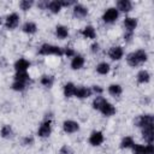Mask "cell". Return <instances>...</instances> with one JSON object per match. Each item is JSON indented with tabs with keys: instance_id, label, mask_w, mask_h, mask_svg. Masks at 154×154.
<instances>
[{
	"instance_id": "cell-1",
	"label": "cell",
	"mask_w": 154,
	"mask_h": 154,
	"mask_svg": "<svg viewBox=\"0 0 154 154\" xmlns=\"http://www.w3.org/2000/svg\"><path fill=\"white\" fill-rule=\"evenodd\" d=\"M38 54L40 55H55V57H61L64 55V48L59 46H54L51 43H43L38 48Z\"/></svg>"
},
{
	"instance_id": "cell-2",
	"label": "cell",
	"mask_w": 154,
	"mask_h": 154,
	"mask_svg": "<svg viewBox=\"0 0 154 154\" xmlns=\"http://www.w3.org/2000/svg\"><path fill=\"white\" fill-rule=\"evenodd\" d=\"M118 17H119V11H118L116 7H109V8H107V10L103 12V14H102V20H103L105 23H107V24H112V23L117 22Z\"/></svg>"
},
{
	"instance_id": "cell-3",
	"label": "cell",
	"mask_w": 154,
	"mask_h": 154,
	"mask_svg": "<svg viewBox=\"0 0 154 154\" xmlns=\"http://www.w3.org/2000/svg\"><path fill=\"white\" fill-rule=\"evenodd\" d=\"M52 134V122L49 119L45 120L41 123L38 130H37V136L41 138H47Z\"/></svg>"
},
{
	"instance_id": "cell-4",
	"label": "cell",
	"mask_w": 154,
	"mask_h": 154,
	"mask_svg": "<svg viewBox=\"0 0 154 154\" xmlns=\"http://www.w3.org/2000/svg\"><path fill=\"white\" fill-rule=\"evenodd\" d=\"M108 57L114 60V61H119L123 57H124V49L122 46H112L108 49Z\"/></svg>"
},
{
	"instance_id": "cell-5",
	"label": "cell",
	"mask_w": 154,
	"mask_h": 154,
	"mask_svg": "<svg viewBox=\"0 0 154 154\" xmlns=\"http://www.w3.org/2000/svg\"><path fill=\"white\" fill-rule=\"evenodd\" d=\"M105 141V137H103V134L99 130H95L90 134L89 136V143L93 146V147H97V146H101Z\"/></svg>"
},
{
	"instance_id": "cell-6",
	"label": "cell",
	"mask_w": 154,
	"mask_h": 154,
	"mask_svg": "<svg viewBox=\"0 0 154 154\" xmlns=\"http://www.w3.org/2000/svg\"><path fill=\"white\" fill-rule=\"evenodd\" d=\"M19 24V16L17 13H10L5 19V26L8 30H13Z\"/></svg>"
},
{
	"instance_id": "cell-7",
	"label": "cell",
	"mask_w": 154,
	"mask_h": 154,
	"mask_svg": "<svg viewBox=\"0 0 154 154\" xmlns=\"http://www.w3.org/2000/svg\"><path fill=\"white\" fill-rule=\"evenodd\" d=\"M153 124H154V118L152 114H142L136 119V125L140 126L141 129L146 126H152Z\"/></svg>"
},
{
	"instance_id": "cell-8",
	"label": "cell",
	"mask_w": 154,
	"mask_h": 154,
	"mask_svg": "<svg viewBox=\"0 0 154 154\" xmlns=\"http://www.w3.org/2000/svg\"><path fill=\"white\" fill-rule=\"evenodd\" d=\"M63 130H64L65 134H75L79 130V124L75 120L67 119L63 123Z\"/></svg>"
},
{
	"instance_id": "cell-9",
	"label": "cell",
	"mask_w": 154,
	"mask_h": 154,
	"mask_svg": "<svg viewBox=\"0 0 154 154\" xmlns=\"http://www.w3.org/2000/svg\"><path fill=\"white\" fill-rule=\"evenodd\" d=\"M99 111H100L103 116H106V117H111V116L116 114V112H117L116 107H114L111 102H108L107 100H105V102L101 105V107L99 108Z\"/></svg>"
},
{
	"instance_id": "cell-10",
	"label": "cell",
	"mask_w": 154,
	"mask_h": 154,
	"mask_svg": "<svg viewBox=\"0 0 154 154\" xmlns=\"http://www.w3.org/2000/svg\"><path fill=\"white\" fill-rule=\"evenodd\" d=\"M142 137L147 142V144H153L154 141V125L142 128Z\"/></svg>"
},
{
	"instance_id": "cell-11",
	"label": "cell",
	"mask_w": 154,
	"mask_h": 154,
	"mask_svg": "<svg viewBox=\"0 0 154 154\" xmlns=\"http://www.w3.org/2000/svg\"><path fill=\"white\" fill-rule=\"evenodd\" d=\"M85 64V59L83 55L81 54H76L72 59H71V63H70V66L72 70H81Z\"/></svg>"
},
{
	"instance_id": "cell-12",
	"label": "cell",
	"mask_w": 154,
	"mask_h": 154,
	"mask_svg": "<svg viewBox=\"0 0 154 154\" xmlns=\"http://www.w3.org/2000/svg\"><path fill=\"white\" fill-rule=\"evenodd\" d=\"M72 13L76 18H84L87 14H88V8L81 4H76L73 6V10H72Z\"/></svg>"
},
{
	"instance_id": "cell-13",
	"label": "cell",
	"mask_w": 154,
	"mask_h": 154,
	"mask_svg": "<svg viewBox=\"0 0 154 154\" xmlns=\"http://www.w3.org/2000/svg\"><path fill=\"white\" fill-rule=\"evenodd\" d=\"M91 95V89L88 88V87H84V85H81L78 88H76V91H75V96L78 97V99H87Z\"/></svg>"
},
{
	"instance_id": "cell-14",
	"label": "cell",
	"mask_w": 154,
	"mask_h": 154,
	"mask_svg": "<svg viewBox=\"0 0 154 154\" xmlns=\"http://www.w3.org/2000/svg\"><path fill=\"white\" fill-rule=\"evenodd\" d=\"M123 24H124V28H125L126 31L134 32L135 29H136V26H137V19L134 18V17H126V18L124 19Z\"/></svg>"
},
{
	"instance_id": "cell-15",
	"label": "cell",
	"mask_w": 154,
	"mask_h": 154,
	"mask_svg": "<svg viewBox=\"0 0 154 154\" xmlns=\"http://www.w3.org/2000/svg\"><path fill=\"white\" fill-rule=\"evenodd\" d=\"M81 35H82L84 38H90V40H93V38L96 37V30H95V28H94L93 25H87V26H84V28L81 30Z\"/></svg>"
},
{
	"instance_id": "cell-16",
	"label": "cell",
	"mask_w": 154,
	"mask_h": 154,
	"mask_svg": "<svg viewBox=\"0 0 154 154\" xmlns=\"http://www.w3.org/2000/svg\"><path fill=\"white\" fill-rule=\"evenodd\" d=\"M13 66H14V69H16L17 72H24V71H26V70L30 67V61H28L26 59L20 58V59H18V60L14 63Z\"/></svg>"
},
{
	"instance_id": "cell-17",
	"label": "cell",
	"mask_w": 154,
	"mask_h": 154,
	"mask_svg": "<svg viewBox=\"0 0 154 154\" xmlns=\"http://www.w3.org/2000/svg\"><path fill=\"white\" fill-rule=\"evenodd\" d=\"M136 79L140 84H146L150 81V73L147 71V70H141L137 72V76H136Z\"/></svg>"
},
{
	"instance_id": "cell-18",
	"label": "cell",
	"mask_w": 154,
	"mask_h": 154,
	"mask_svg": "<svg viewBox=\"0 0 154 154\" xmlns=\"http://www.w3.org/2000/svg\"><path fill=\"white\" fill-rule=\"evenodd\" d=\"M76 88H77V87H76L72 82H67V83H65V84H64V89H63V91H64V96H65V97H72V96H75Z\"/></svg>"
},
{
	"instance_id": "cell-19",
	"label": "cell",
	"mask_w": 154,
	"mask_h": 154,
	"mask_svg": "<svg viewBox=\"0 0 154 154\" xmlns=\"http://www.w3.org/2000/svg\"><path fill=\"white\" fill-rule=\"evenodd\" d=\"M117 10L120 12H129L132 10V4L129 0H119L117 2Z\"/></svg>"
},
{
	"instance_id": "cell-20",
	"label": "cell",
	"mask_w": 154,
	"mask_h": 154,
	"mask_svg": "<svg viewBox=\"0 0 154 154\" xmlns=\"http://www.w3.org/2000/svg\"><path fill=\"white\" fill-rule=\"evenodd\" d=\"M55 36L59 40H65L69 36V29L65 25H57L55 26Z\"/></svg>"
},
{
	"instance_id": "cell-21",
	"label": "cell",
	"mask_w": 154,
	"mask_h": 154,
	"mask_svg": "<svg viewBox=\"0 0 154 154\" xmlns=\"http://www.w3.org/2000/svg\"><path fill=\"white\" fill-rule=\"evenodd\" d=\"M22 30H23V32H25L28 35H32L37 31V25L34 22H25L22 26Z\"/></svg>"
},
{
	"instance_id": "cell-22",
	"label": "cell",
	"mask_w": 154,
	"mask_h": 154,
	"mask_svg": "<svg viewBox=\"0 0 154 154\" xmlns=\"http://www.w3.org/2000/svg\"><path fill=\"white\" fill-rule=\"evenodd\" d=\"M95 70H96V72H97L99 75L105 76V75H107V73L111 71V65H109L108 63H106V61H101V63H99V64L96 65Z\"/></svg>"
},
{
	"instance_id": "cell-23",
	"label": "cell",
	"mask_w": 154,
	"mask_h": 154,
	"mask_svg": "<svg viewBox=\"0 0 154 154\" xmlns=\"http://www.w3.org/2000/svg\"><path fill=\"white\" fill-rule=\"evenodd\" d=\"M61 8H63L61 7V4L58 0H53V1H49L47 4V10L49 12H52V13H59Z\"/></svg>"
},
{
	"instance_id": "cell-24",
	"label": "cell",
	"mask_w": 154,
	"mask_h": 154,
	"mask_svg": "<svg viewBox=\"0 0 154 154\" xmlns=\"http://www.w3.org/2000/svg\"><path fill=\"white\" fill-rule=\"evenodd\" d=\"M107 90H108V93H109L112 96H119V95H122V93H123L122 85H120V84H117V83L109 84Z\"/></svg>"
},
{
	"instance_id": "cell-25",
	"label": "cell",
	"mask_w": 154,
	"mask_h": 154,
	"mask_svg": "<svg viewBox=\"0 0 154 154\" xmlns=\"http://www.w3.org/2000/svg\"><path fill=\"white\" fill-rule=\"evenodd\" d=\"M40 83L46 88H51L53 85V83H54V77L51 76V75H43L40 78Z\"/></svg>"
},
{
	"instance_id": "cell-26",
	"label": "cell",
	"mask_w": 154,
	"mask_h": 154,
	"mask_svg": "<svg viewBox=\"0 0 154 154\" xmlns=\"http://www.w3.org/2000/svg\"><path fill=\"white\" fill-rule=\"evenodd\" d=\"M13 78H14L16 82H20V83H25L26 84V82L30 79V76L28 75L26 71H24V72H16Z\"/></svg>"
},
{
	"instance_id": "cell-27",
	"label": "cell",
	"mask_w": 154,
	"mask_h": 154,
	"mask_svg": "<svg viewBox=\"0 0 154 154\" xmlns=\"http://www.w3.org/2000/svg\"><path fill=\"white\" fill-rule=\"evenodd\" d=\"M134 143H135V141H134V138H132L131 136H125V137H123V140L120 141V148H122V149L131 148V147L134 146Z\"/></svg>"
},
{
	"instance_id": "cell-28",
	"label": "cell",
	"mask_w": 154,
	"mask_h": 154,
	"mask_svg": "<svg viewBox=\"0 0 154 154\" xmlns=\"http://www.w3.org/2000/svg\"><path fill=\"white\" fill-rule=\"evenodd\" d=\"M134 53H135L137 60L140 61V64L146 63V61L148 60V53H147L144 49H137V51H135Z\"/></svg>"
},
{
	"instance_id": "cell-29",
	"label": "cell",
	"mask_w": 154,
	"mask_h": 154,
	"mask_svg": "<svg viewBox=\"0 0 154 154\" xmlns=\"http://www.w3.org/2000/svg\"><path fill=\"white\" fill-rule=\"evenodd\" d=\"M126 63H128V65H130L131 67H136V66L140 65V61L137 60V58H136V55H135L134 52H131V53H129V54L126 55Z\"/></svg>"
},
{
	"instance_id": "cell-30",
	"label": "cell",
	"mask_w": 154,
	"mask_h": 154,
	"mask_svg": "<svg viewBox=\"0 0 154 154\" xmlns=\"http://www.w3.org/2000/svg\"><path fill=\"white\" fill-rule=\"evenodd\" d=\"M0 135H1V137H4V138H10V137H12L13 130H12L11 125H4V126L1 128V130H0Z\"/></svg>"
},
{
	"instance_id": "cell-31",
	"label": "cell",
	"mask_w": 154,
	"mask_h": 154,
	"mask_svg": "<svg viewBox=\"0 0 154 154\" xmlns=\"http://www.w3.org/2000/svg\"><path fill=\"white\" fill-rule=\"evenodd\" d=\"M105 100H106V99H105L103 96H101V95H96V97L93 100V103H91V105H93V108L96 109V111H99V108H100L101 105L105 102Z\"/></svg>"
},
{
	"instance_id": "cell-32",
	"label": "cell",
	"mask_w": 154,
	"mask_h": 154,
	"mask_svg": "<svg viewBox=\"0 0 154 154\" xmlns=\"http://www.w3.org/2000/svg\"><path fill=\"white\" fill-rule=\"evenodd\" d=\"M34 5V1L32 0H22L19 2V7L23 10V11H29Z\"/></svg>"
},
{
	"instance_id": "cell-33",
	"label": "cell",
	"mask_w": 154,
	"mask_h": 154,
	"mask_svg": "<svg viewBox=\"0 0 154 154\" xmlns=\"http://www.w3.org/2000/svg\"><path fill=\"white\" fill-rule=\"evenodd\" d=\"M131 149H132V154H144V146L143 144L134 143Z\"/></svg>"
},
{
	"instance_id": "cell-34",
	"label": "cell",
	"mask_w": 154,
	"mask_h": 154,
	"mask_svg": "<svg viewBox=\"0 0 154 154\" xmlns=\"http://www.w3.org/2000/svg\"><path fill=\"white\" fill-rule=\"evenodd\" d=\"M25 88H26L25 83H20V82H16V81L12 83V89L16 91H23V90H25Z\"/></svg>"
},
{
	"instance_id": "cell-35",
	"label": "cell",
	"mask_w": 154,
	"mask_h": 154,
	"mask_svg": "<svg viewBox=\"0 0 154 154\" xmlns=\"http://www.w3.org/2000/svg\"><path fill=\"white\" fill-rule=\"evenodd\" d=\"M64 55H66L67 58H73V57L76 55V52H75L73 48L66 47V48H64Z\"/></svg>"
},
{
	"instance_id": "cell-36",
	"label": "cell",
	"mask_w": 154,
	"mask_h": 154,
	"mask_svg": "<svg viewBox=\"0 0 154 154\" xmlns=\"http://www.w3.org/2000/svg\"><path fill=\"white\" fill-rule=\"evenodd\" d=\"M59 154H72V149H71V147H69L67 144H64V146L60 148Z\"/></svg>"
},
{
	"instance_id": "cell-37",
	"label": "cell",
	"mask_w": 154,
	"mask_h": 154,
	"mask_svg": "<svg viewBox=\"0 0 154 154\" xmlns=\"http://www.w3.org/2000/svg\"><path fill=\"white\" fill-rule=\"evenodd\" d=\"M132 38H134V32L125 31V34H124V41H125L126 43H130V42L132 41Z\"/></svg>"
},
{
	"instance_id": "cell-38",
	"label": "cell",
	"mask_w": 154,
	"mask_h": 154,
	"mask_svg": "<svg viewBox=\"0 0 154 154\" xmlns=\"http://www.w3.org/2000/svg\"><path fill=\"white\" fill-rule=\"evenodd\" d=\"M90 51H91V53H94V54L99 53V52H100V45H99L97 42H94V43L90 46Z\"/></svg>"
},
{
	"instance_id": "cell-39",
	"label": "cell",
	"mask_w": 154,
	"mask_h": 154,
	"mask_svg": "<svg viewBox=\"0 0 154 154\" xmlns=\"http://www.w3.org/2000/svg\"><path fill=\"white\" fill-rule=\"evenodd\" d=\"M102 91H103V89L100 85H93L91 87V93H95L96 95H101Z\"/></svg>"
},
{
	"instance_id": "cell-40",
	"label": "cell",
	"mask_w": 154,
	"mask_h": 154,
	"mask_svg": "<svg viewBox=\"0 0 154 154\" xmlns=\"http://www.w3.org/2000/svg\"><path fill=\"white\" fill-rule=\"evenodd\" d=\"M144 154H154V146L153 144H146L144 146Z\"/></svg>"
},
{
	"instance_id": "cell-41",
	"label": "cell",
	"mask_w": 154,
	"mask_h": 154,
	"mask_svg": "<svg viewBox=\"0 0 154 154\" xmlns=\"http://www.w3.org/2000/svg\"><path fill=\"white\" fill-rule=\"evenodd\" d=\"M23 143H24L25 146H31V144L34 143V138L30 137V136H26V137L23 140Z\"/></svg>"
},
{
	"instance_id": "cell-42",
	"label": "cell",
	"mask_w": 154,
	"mask_h": 154,
	"mask_svg": "<svg viewBox=\"0 0 154 154\" xmlns=\"http://www.w3.org/2000/svg\"><path fill=\"white\" fill-rule=\"evenodd\" d=\"M47 4H48V1H40V2L37 4V7L45 10V8H47Z\"/></svg>"
},
{
	"instance_id": "cell-43",
	"label": "cell",
	"mask_w": 154,
	"mask_h": 154,
	"mask_svg": "<svg viewBox=\"0 0 154 154\" xmlns=\"http://www.w3.org/2000/svg\"><path fill=\"white\" fill-rule=\"evenodd\" d=\"M0 25H1V17H0Z\"/></svg>"
}]
</instances>
